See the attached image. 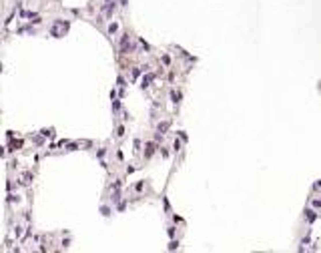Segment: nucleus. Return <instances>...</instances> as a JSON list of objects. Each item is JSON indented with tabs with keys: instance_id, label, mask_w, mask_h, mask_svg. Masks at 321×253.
I'll return each mask as SVG.
<instances>
[{
	"instance_id": "6e6552de",
	"label": "nucleus",
	"mask_w": 321,
	"mask_h": 253,
	"mask_svg": "<svg viewBox=\"0 0 321 253\" xmlns=\"http://www.w3.org/2000/svg\"><path fill=\"white\" fill-rule=\"evenodd\" d=\"M120 6H126V0H120Z\"/></svg>"
},
{
	"instance_id": "20e7f679",
	"label": "nucleus",
	"mask_w": 321,
	"mask_h": 253,
	"mask_svg": "<svg viewBox=\"0 0 321 253\" xmlns=\"http://www.w3.org/2000/svg\"><path fill=\"white\" fill-rule=\"evenodd\" d=\"M167 129H169V123H160V125H159V133L167 131Z\"/></svg>"
},
{
	"instance_id": "0eeeda50",
	"label": "nucleus",
	"mask_w": 321,
	"mask_h": 253,
	"mask_svg": "<svg viewBox=\"0 0 321 253\" xmlns=\"http://www.w3.org/2000/svg\"><path fill=\"white\" fill-rule=\"evenodd\" d=\"M117 28H119V24H111V28H109V30H111V32H117Z\"/></svg>"
},
{
	"instance_id": "39448f33",
	"label": "nucleus",
	"mask_w": 321,
	"mask_h": 253,
	"mask_svg": "<svg viewBox=\"0 0 321 253\" xmlns=\"http://www.w3.org/2000/svg\"><path fill=\"white\" fill-rule=\"evenodd\" d=\"M132 77H135V79H139V77H141V70H139V68H135V70H132Z\"/></svg>"
},
{
	"instance_id": "423d86ee",
	"label": "nucleus",
	"mask_w": 321,
	"mask_h": 253,
	"mask_svg": "<svg viewBox=\"0 0 321 253\" xmlns=\"http://www.w3.org/2000/svg\"><path fill=\"white\" fill-rule=\"evenodd\" d=\"M117 135H119V137H122V135H124V129H122V127H119V129H117Z\"/></svg>"
},
{
	"instance_id": "f257e3e1",
	"label": "nucleus",
	"mask_w": 321,
	"mask_h": 253,
	"mask_svg": "<svg viewBox=\"0 0 321 253\" xmlns=\"http://www.w3.org/2000/svg\"><path fill=\"white\" fill-rule=\"evenodd\" d=\"M132 46H130V40H128V36H122V42H120V50L122 52H128Z\"/></svg>"
},
{
	"instance_id": "f03ea898",
	"label": "nucleus",
	"mask_w": 321,
	"mask_h": 253,
	"mask_svg": "<svg viewBox=\"0 0 321 253\" xmlns=\"http://www.w3.org/2000/svg\"><path fill=\"white\" fill-rule=\"evenodd\" d=\"M153 153H155V145H153V143H149V145H147V151H145V157H151Z\"/></svg>"
},
{
	"instance_id": "7ed1b4c3",
	"label": "nucleus",
	"mask_w": 321,
	"mask_h": 253,
	"mask_svg": "<svg viewBox=\"0 0 321 253\" xmlns=\"http://www.w3.org/2000/svg\"><path fill=\"white\" fill-rule=\"evenodd\" d=\"M151 81H153V75H147V77H145V81H143V84H141V86H143V88H147V86L151 84Z\"/></svg>"
}]
</instances>
